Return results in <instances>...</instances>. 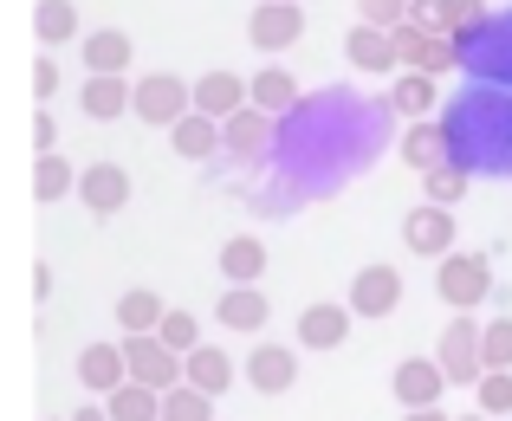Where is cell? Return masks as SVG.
I'll list each match as a JSON object with an SVG mask.
<instances>
[{"label":"cell","mask_w":512,"mask_h":421,"mask_svg":"<svg viewBox=\"0 0 512 421\" xmlns=\"http://www.w3.org/2000/svg\"><path fill=\"white\" fill-rule=\"evenodd\" d=\"M33 33L46 39V46H65V39L78 33V13H72V0H39V7H33Z\"/></svg>","instance_id":"cell-31"},{"label":"cell","mask_w":512,"mask_h":421,"mask_svg":"<svg viewBox=\"0 0 512 421\" xmlns=\"http://www.w3.org/2000/svg\"><path fill=\"white\" fill-rule=\"evenodd\" d=\"M33 91H39V98H52V91H59V65H52V59L33 65Z\"/></svg>","instance_id":"cell-39"},{"label":"cell","mask_w":512,"mask_h":421,"mask_svg":"<svg viewBox=\"0 0 512 421\" xmlns=\"http://www.w3.org/2000/svg\"><path fill=\"white\" fill-rule=\"evenodd\" d=\"M221 273H227V285H260V273H266V247L253 234H234L221 247Z\"/></svg>","instance_id":"cell-27"},{"label":"cell","mask_w":512,"mask_h":421,"mask_svg":"<svg viewBox=\"0 0 512 421\" xmlns=\"http://www.w3.org/2000/svg\"><path fill=\"white\" fill-rule=\"evenodd\" d=\"M292 376H299V350H286V344H260V350L247 357V383L260 389V396L292 389Z\"/></svg>","instance_id":"cell-17"},{"label":"cell","mask_w":512,"mask_h":421,"mask_svg":"<svg viewBox=\"0 0 512 421\" xmlns=\"http://www.w3.org/2000/svg\"><path fill=\"white\" fill-rule=\"evenodd\" d=\"M402 162H409V169H422V175L448 169V143H441V124H415L409 137H402Z\"/></svg>","instance_id":"cell-29"},{"label":"cell","mask_w":512,"mask_h":421,"mask_svg":"<svg viewBox=\"0 0 512 421\" xmlns=\"http://www.w3.org/2000/svg\"><path fill=\"white\" fill-rule=\"evenodd\" d=\"M389 117L396 104L389 98H357V91H318V98H299L286 117H279V175L299 188L305 201L331 195L350 169H370L376 149L389 143Z\"/></svg>","instance_id":"cell-1"},{"label":"cell","mask_w":512,"mask_h":421,"mask_svg":"<svg viewBox=\"0 0 512 421\" xmlns=\"http://www.w3.org/2000/svg\"><path fill=\"white\" fill-rule=\"evenodd\" d=\"M422 182H428V201H435V208H454V201L467 195V169H454V162L435 169V175H422Z\"/></svg>","instance_id":"cell-36"},{"label":"cell","mask_w":512,"mask_h":421,"mask_svg":"<svg viewBox=\"0 0 512 421\" xmlns=\"http://www.w3.org/2000/svg\"><path fill=\"white\" fill-rule=\"evenodd\" d=\"M104 415H111V421H163V389L124 383L117 396H104Z\"/></svg>","instance_id":"cell-28"},{"label":"cell","mask_w":512,"mask_h":421,"mask_svg":"<svg viewBox=\"0 0 512 421\" xmlns=\"http://www.w3.org/2000/svg\"><path fill=\"white\" fill-rule=\"evenodd\" d=\"M350 318H357L350 305H305V318H299V344H305V350H338L344 337H350Z\"/></svg>","instance_id":"cell-18"},{"label":"cell","mask_w":512,"mask_h":421,"mask_svg":"<svg viewBox=\"0 0 512 421\" xmlns=\"http://www.w3.org/2000/svg\"><path fill=\"white\" fill-rule=\"evenodd\" d=\"M85 65H91V78H124V65H130V33H117V26L85 33Z\"/></svg>","instance_id":"cell-24"},{"label":"cell","mask_w":512,"mask_h":421,"mask_svg":"<svg viewBox=\"0 0 512 421\" xmlns=\"http://www.w3.org/2000/svg\"><path fill=\"white\" fill-rule=\"evenodd\" d=\"M474 402H480V415H487V421H506L512 415V370H487L474 383Z\"/></svg>","instance_id":"cell-33"},{"label":"cell","mask_w":512,"mask_h":421,"mask_svg":"<svg viewBox=\"0 0 512 421\" xmlns=\"http://www.w3.org/2000/svg\"><path fill=\"white\" fill-rule=\"evenodd\" d=\"M441 143L448 162L467 175H512V91L467 85L461 98L441 104Z\"/></svg>","instance_id":"cell-2"},{"label":"cell","mask_w":512,"mask_h":421,"mask_svg":"<svg viewBox=\"0 0 512 421\" xmlns=\"http://www.w3.org/2000/svg\"><path fill=\"white\" fill-rule=\"evenodd\" d=\"M169 143H175V156H188V162H208L214 149H227L221 124H214V117H201V111H188L182 124L169 130Z\"/></svg>","instance_id":"cell-20"},{"label":"cell","mask_w":512,"mask_h":421,"mask_svg":"<svg viewBox=\"0 0 512 421\" xmlns=\"http://www.w3.org/2000/svg\"><path fill=\"white\" fill-rule=\"evenodd\" d=\"M435 357H441V370H448V383H461V389L480 383V376H487V324H474L461 311V318L441 331V350H435Z\"/></svg>","instance_id":"cell-5"},{"label":"cell","mask_w":512,"mask_h":421,"mask_svg":"<svg viewBox=\"0 0 512 421\" xmlns=\"http://www.w3.org/2000/svg\"><path fill=\"white\" fill-rule=\"evenodd\" d=\"M163 318H169V305L156 292H143V285L117 298V324H124L130 337H156V331H163Z\"/></svg>","instance_id":"cell-26"},{"label":"cell","mask_w":512,"mask_h":421,"mask_svg":"<svg viewBox=\"0 0 512 421\" xmlns=\"http://www.w3.org/2000/svg\"><path fill=\"white\" fill-rule=\"evenodd\" d=\"M124 357H130V383H150L163 396L182 383V357H175L163 337H124Z\"/></svg>","instance_id":"cell-8"},{"label":"cell","mask_w":512,"mask_h":421,"mask_svg":"<svg viewBox=\"0 0 512 421\" xmlns=\"http://www.w3.org/2000/svg\"><path fill=\"white\" fill-rule=\"evenodd\" d=\"M247 98H253V85H240L234 72H208V78L195 85V111H201V117H214V124L240 117V111H247Z\"/></svg>","instance_id":"cell-16"},{"label":"cell","mask_w":512,"mask_h":421,"mask_svg":"<svg viewBox=\"0 0 512 421\" xmlns=\"http://www.w3.org/2000/svg\"><path fill=\"white\" fill-rule=\"evenodd\" d=\"M467 421H487V415H467Z\"/></svg>","instance_id":"cell-43"},{"label":"cell","mask_w":512,"mask_h":421,"mask_svg":"<svg viewBox=\"0 0 512 421\" xmlns=\"http://www.w3.org/2000/svg\"><path fill=\"white\" fill-rule=\"evenodd\" d=\"M389 104H396V117H415V124H422V117L435 111V78L402 72V78H396V91H389Z\"/></svg>","instance_id":"cell-30"},{"label":"cell","mask_w":512,"mask_h":421,"mask_svg":"<svg viewBox=\"0 0 512 421\" xmlns=\"http://www.w3.org/2000/svg\"><path fill=\"white\" fill-rule=\"evenodd\" d=\"M402 240H409V253H422V260H448L454 253V214L435 208V201H422V208L402 221Z\"/></svg>","instance_id":"cell-10"},{"label":"cell","mask_w":512,"mask_h":421,"mask_svg":"<svg viewBox=\"0 0 512 421\" xmlns=\"http://www.w3.org/2000/svg\"><path fill=\"white\" fill-rule=\"evenodd\" d=\"M299 33H305V13H299V0H260V13L247 20V39H253L260 52H286Z\"/></svg>","instance_id":"cell-9"},{"label":"cell","mask_w":512,"mask_h":421,"mask_svg":"<svg viewBox=\"0 0 512 421\" xmlns=\"http://www.w3.org/2000/svg\"><path fill=\"white\" fill-rule=\"evenodd\" d=\"M85 117H98V124H111V117H124L130 104H137V85H124V78H85Z\"/></svg>","instance_id":"cell-25"},{"label":"cell","mask_w":512,"mask_h":421,"mask_svg":"<svg viewBox=\"0 0 512 421\" xmlns=\"http://www.w3.org/2000/svg\"><path fill=\"white\" fill-rule=\"evenodd\" d=\"M33 143H39V156H52V143H59V117H39V124H33Z\"/></svg>","instance_id":"cell-40"},{"label":"cell","mask_w":512,"mask_h":421,"mask_svg":"<svg viewBox=\"0 0 512 421\" xmlns=\"http://www.w3.org/2000/svg\"><path fill=\"white\" fill-rule=\"evenodd\" d=\"M441 389H448L441 357H409V363H396V402H402V409H435Z\"/></svg>","instance_id":"cell-11"},{"label":"cell","mask_w":512,"mask_h":421,"mask_svg":"<svg viewBox=\"0 0 512 421\" xmlns=\"http://www.w3.org/2000/svg\"><path fill=\"white\" fill-rule=\"evenodd\" d=\"M344 52H350V65H363V72H402L396 33H383V26H350Z\"/></svg>","instance_id":"cell-19"},{"label":"cell","mask_w":512,"mask_h":421,"mask_svg":"<svg viewBox=\"0 0 512 421\" xmlns=\"http://www.w3.org/2000/svg\"><path fill=\"white\" fill-rule=\"evenodd\" d=\"M182 383H195L201 396H221V389L234 383V363H227V350H214V344L188 350V357H182Z\"/></svg>","instance_id":"cell-22"},{"label":"cell","mask_w":512,"mask_h":421,"mask_svg":"<svg viewBox=\"0 0 512 421\" xmlns=\"http://www.w3.org/2000/svg\"><path fill=\"white\" fill-rule=\"evenodd\" d=\"M214 318H221L227 331H260L266 324V292L260 285H227L221 305H214Z\"/></svg>","instance_id":"cell-21"},{"label":"cell","mask_w":512,"mask_h":421,"mask_svg":"<svg viewBox=\"0 0 512 421\" xmlns=\"http://www.w3.org/2000/svg\"><path fill=\"white\" fill-rule=\"evenodd\" d=\"M156 337H163V344L175 350V357H188V350H201V324L188 318V311H169V318H163V331H156Z\"/></svg>","instance_id":"cell-35"},{"label":"cell","mask_w":512,"mask_h":421,"mask_svg":"<svg viewBox=\"0 0 512 421\" xmlns=\"http://www.w3.org/2000/svg\"><path fill=\"white\" fill-rule=\"evenodd\" d=\"M208 409H214V396H201L195 383H175L163 396V421H208Z\"/></svg>","instance_id":"cell-34"},{"label":"cell","mask_w":512,"mask_h":421,"mask_svg":"<svg viewBox=\"0 0 512 421\" xmlns=\"http://www.w3.org/2000/svg\"><path fill=\"white\" fill-rule=\"evenodd\" d=\"M78 383H85V389H104V396H117V389L130 383L124 344H91V350H78Z\"/></svg>","instance_id":"cell-15"},{"label":"cell","mask_w":512,"mask_h":421,"mask_svg":"<svg viewBox=\"0 0 512 421\" xmlns=\"http://www.w3.org/2000/svg\"><path fill=\"white\" fill-rule=\"evenodd\" d=\"M454 52H461V72L474 78V85L512 91V13H487L480 26H467V33L454 39Z\"/></svg>","instance_id":"cell-3"},{"label":"cell","mask_w":512,"mask_h":421,"mask_svg":"<svg viewBox=\"0 0 512 421\" xmlns=\"http://www.w3.org/2000/svg\"><path fill=\"white\" fill-rule=\"evenodd\" d=\"M487 370H512V318L487 324Z\"/></svg>","instance_id":"cell-38"},{"label":"cell","mask_w":512,"mask_h":421,"mask_svg":"<svg viewBox=\"0 0 512 421\" xmlns=\"http://www.w3.org/2000/svg\"><path fill=\"white\" fill-rule=\"evenodd\" d=\"M130 111L143 117V124H182L188 111H195V85H182L175 72H150V78H137V104Z\"/></svg>","instance_id":"cell-6"},{"label":"cell","mask_w":512,"mask_h":421,"mask_svg":"<svg viewBox=\"0 0 512 421\" xmlns=\"http://www.w3.org/2000/svg\"><path fill=\"white\" fill-rule=\"evenodd\" d=\"M299 98L305 91H299V78H292L286 65H266V72L253 78V111H266V117H286Z\"/></svg>","instance_id":"cell-23"},{"label":"cell","mask_w":512,"mask_h":421,"mask_svg":"<svg viewBox=\"0 0 512 421\" xmlns=\"http://www.w3.org/2000/svg\"><path fill=\"white\" fill-rule=\"evenodd\" d=\"M221 137H227V156L260 162V156H273V149H279V124L266 111H240V117H227V124H221Z\"/></svg>","instance_id":"cell-13"},{"label":"cell","mask_w":512,"mask_h":421,"mask_svg":"<svg viewBox=\"0 0 512 421\" xmlns=\"http://www.w3.org/2000/svg\"><path fill=\"white\" fill-rule=\"evenodd\" d=\"M402 421H448V415H441V409H409Z\"/></svg>","instance_id":"cell-41"},{"label":"cell","mask_w":512,"mask_h":421,"mask_svg":"<svg viewBox=\"0 0 512 421\" xmlns=\"http://www.w3.org/2000/svg\"><path fill=\"white\" fill-rule=\"evenodd\" d=\"M396 305H402V273H389V266H363V273L350 279V311H357V318H389Z\"/></svg>","instance_id":"cell-12"},{"label":"cell","mask_w":512,"mask_h":421,"mask_svg":"<svg viewBox=\"0 0 512 421\" xmlns=\"http://www.w3.org/2000/svg\"><path fill=\"white\" fill-rule=\"evenodd\" d=\"M78 201L104 221V214H117L130 201V175L117 162H91V169H78Z\"/></svg>","instance_id":"cell-14"},{"label":"cell","mask_w":512,"mask_h":421,"mask_svg":"<svg viewBox=\"0 0 512 421\" xmlns=\"http://www.w3.org/2000/svg\"><path fill=\"white\" fill-rule=\"evenodd\" d=\"M72 188H78V175H72V162H65L59 149L33 162V195L39 201H59V195H72Z\"/></svg>","instance_id":"cell-32"},{"label":"cell","mask_w":512,"mask_h":421,"mask_svg":"<svg viewBox=\"0 0 512 421\" xmlns=\"http://www.w3.org/2000/svg\"><path fill=\"white\" fill-rule=\"evenodd\" d=\"M396 59H402V72L435 78V72H448V65H461V52H454V39L428 33V26H415V20H402L396 26Z\"/></svg>","instance_id":"cell-7"},{"label":"cell","mask_w":512,"mask_h":421,"mask_svg":"<svg viewBox=\"0 0 512 421\" xmlns=\"http://www.w3.org/2000/svg\"><path fill=\"white\" fill-rule=\"evenodd\" d=\"M72 421H111V415H104V409H78Z\"/></svg>","instance_id":"cell-42"},{"label":"cell","mask_w":512,"mask_h":421,"mask_svg":"<svg viewBox=\"0 0 512 421\" xmlns=\"http://www.w3.org/2000/svg\"><path fill=\"white\" fill-rule=\"evenodd\" d=\"M357 7H363V26H383V33H396V26L409 20L415 0H357Z\"/></svg>","instance_id":"cell-37"},{"label":"cell","mask_w":512,"mask_h":421,"mask_svg":"<svg viewBox=\"0 0 512 421\" xmlns=\"http://www.w3.org/2000/svg\"><path fill=\"white\" fill-rule=\"evenodd\" d=\"M435 285H441V298H448L454 311H474V305H487V298L500 292V279H493V260H487V253H448Z\"/></svg>","instance_id":"cell-4"}]
</instances>
